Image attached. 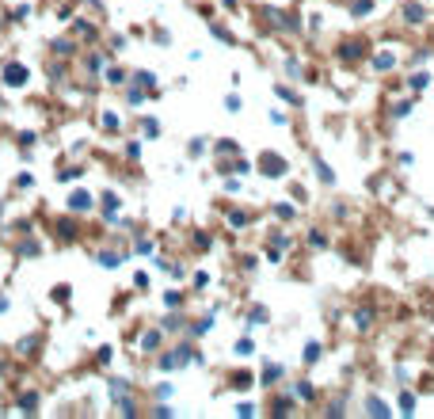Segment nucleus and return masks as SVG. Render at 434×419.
<instances>
[{"label":"nucleus","mask_w":434,"mask_h":419,"mask_svg":"<svg viewBox=\"0 0 434 419\" xmlns=\"http://www.w3.org/2000/svg\"><path fill=\"white\" fill-rule=\"evenodd\" d=\"M72 210H84V206H92V198H88V194H84V191H80V194H72Z\"/></svg>","instance_id":"2"},{"label":"nucleus","mask_w":434,"mask_h":419,"mask_svg":"<svg viewBox=\"0 0 434 419\" xmlns=\"http://www.w3.org/2000/svg\"><path fill=\"white\" fill-rule=\"evenodd\" d=\"M4 80H8V84H27V69H23V65H8V69H4Z\"/></svg>","instance_id":"1"}]
</instances>
